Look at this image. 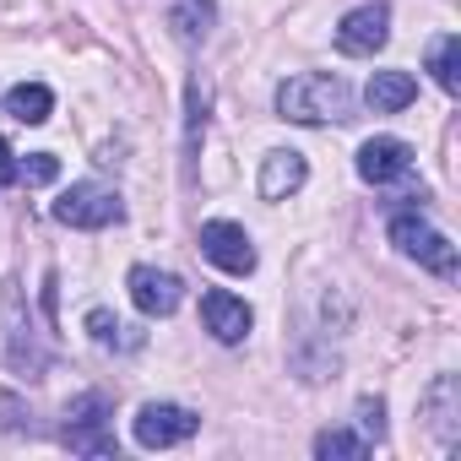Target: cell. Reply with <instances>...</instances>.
Listing matches in <instances>:
<instances>
[{
    "mask_svg": "<svg viewBox=\"0 0 461 461\" xmlns=\"http://www.w3.org/2000/svg\"><path fill=\"white\" fill-rule=\"evenodd\" d=\"M315 456L321 461H364L369 456V439L353 434V429H321L315 434Z\"/></svg>",
    "mask_w": 461,
    "mask_h": 461,
    "instance_id": "obj_18",
    "label": "cell"
},
{
    "mask_svg": "<svg viewBox=\"0 0 461 461\" xmlns=\"http://www.w3.org/2000/svg\"><path fill=\"white\" fill-rule=\"evenodd\" d=\"M0 114H12L23 125H44L55 114V93L44 82H23V87H12L6 98H0Z\"/></svg>",
    "mask_w": 461,
    "mask_h": 461,
    "instance_id": "obj_16",
    "label": "cell"
},
{
    "mask_svg": "<svg viewBox=\"0 0 461 461\" xmlns=\"http://www.w3.org/2000/svg\"><path fill=\"white\" fill-rule=\"evenodd\" d=\"M412 98H418L412 71H375V77H369V87H364V104H369L375 114H402Z\"/></svg>",
    "mask_w": 461,
    "mask_h": 461,
    "instance_id": "obj_13",
    "label": "cell"
},
{
    "mask_svg": "<svg viewBox=\"0 0 461 461\" xmlns=\"http://www.w3.org/2000/svg\"><path fill=\"white\" fill-rule=\"evenodd\" d=\"M120 217H125V201H120L109 185H93V179L71 185V190L55 201V222H66V228H82V234H98V228H114Z\"/></svg>",
    "mask_w": 461,
    "mask_h": 461,
    "instance_id": "obj_4",
    "label": "cell"
},
{
    "mask_svg": "<svg viewBox=\"0 0 461 461\" xmlns=\"http://www.w3.org/2000/svg\"><path fill=\"white\" fill-rule=\"evenodd\" d=\"M304 179H310L304 152L277 147V152H267V158H261V195H267V201H288V195H299V190H304Z\"/></svg>",
    "mask_w": 461,
    "mask_h": 461,
    "instance_id": "obj_11",
    "label": "cell"
},
{
    "mask_svg": "<svg viewBox=\"0 0 461 461\" xmlns=\"http://www.w3.org/2000/svg\"><path fill=\"white\" fill-rule=\"evenodd\" d=\"M429 71H434V82H439L450 98L461 93V39H456V33H445V39L429 44Z\"/></svg>",
    "mask_w": 461,
    "mask_h": 461,
    "instance_id": "obj_17",
    "label": "cell"
},
{
    "mask_svg": "<svg viewBox=\"0 0 461 461\" xmlns=\"http://www.w3.org/2000/svg\"><path fill=\"white\" fill-rule=\"evenodd\" d=\"M0 423H6V429H23V402L6 396V391H0Z\"/></svg>",
    "mask_w": 461,
    "mask_h": 461,
    "instance_id": "obj_24",
    "label": "cell"
},
{
    "mask_svg": "<svg viewBox=\"0 0 461 461\" xmlns=\"http://www.w3.org/2000/svg\"><path fill=\"white\" fill-rule=\"evenodd\" d=\"M114 407L104 391H82L71 407H66V429L60 439L77 450V456H120V439H114Z\"/></svg>",
    "mask_w": 461,
    "mask_h": 461,
    "instance_id": "obj_2",
    "label": "cell"
},
{
    "mask_svg": "<svg viewBox=\"0 0 461 461\" xmlns=\"http://www.w3.org/2000/svg\"><path fill=\"white\" fill-rule=\"evenodd\" d=\"M423 418H429L434 439L450 450V445H456V418H461V380H456V375H439V380L423 391Z\"/></svg>",
    "mask_w": 461,
    "mask_h": 461,
    "instance_id": "obj_12",
    "label": "cell"
},
{
    "mask_svg": "<svg viewBox=\"0 0 461 461\" xmlns=\"http://www.w3.org/2000/svg\"><path fill=\"white\" fill-rule=\"evenodd\" d=\"M412 174V147L402 136H375L358 147V179L364 185H396Z\"/></svg>",
    "mask_w": 461,
    "mask_h": 461,
    "instance_id": "obj_9",
    "label": "cell"
},
{
    "mask_svg": "<svg viewBox=\"0 0 461 461\" xmlns=\"http://www.w3.org/2000/svg\"><path fill=\"white\" fill-rule=\"evenodd\" d=\"M391 39V6L385 0H364L337 23V50L342 55H380Z\"/></svg>",
    "mask_w": 461,
    "mask_h": 461,
    "instance_id": "obj_7",
    "label": "cell"
},
{
    "mask_svg": "<svg viewBox=\"0 0 461 461\" xmlns=\"http://www.w3.org/2000/svg\"><path fill=\"white\" fill-rule=\"evenodd\" d=\"M168 28L179 44H206L217 28V6L212 0H168Z\"/></svg>",
    "mask_w": 461,
    "mask_h": 461,
    "instance_id": "obj_14",
    "label": "cell"
},
{
    "mask_svg": "<svg viewBox=\"0 0 461 461\" xmlns=\"http://www.w3.org/2000/svg\"><path fill=\"white\" fill-rule=\"evenodd\" d=\"M125 288H131V304L141 315H174L179 299H185V283L174 272H158V267H131Z\"/></svg>",
    "mask_w": 461,
    "mask_h": 461,
    "instance_id": "obj_10",
    "label": "cell"
},
{
    "mask_svg": "<svg viewBox=\"0 0 461 461\" xmlns=\"http://www.w3.org/2000/svg\"><path fill=\"white\" fill-rule=\"evenodd\" d=\"M23 179H28V185H55V179H60V158H55V152H28Z\"/></svg>",
    "mask_w": 461,
    "mask_h": 461,
    "instance_id": "obj_21",
    "label": "cell"
},
{
    "mask_svg": "<svg viewBox=\"0 0 461 461\" xmlns=\"http://www.w3.org/2000/svg\"><path fill=\"white\" fill-rule=\"evenodd\" d=\"M277 120L288 125H342L353 120V87L331 71H304L277 87Z\"/></svg>",
    "mask_w": 461,
    "mask_h": 461,
    "instance_id": "obj_1",
    "label": "cell"
},
{
    "mask_svg": "<svg viewBox=\"0 0 461 461\" xmlns=\"http://www.w3.org/2000/svg\"><path fill=\"white\" fill-rule=\"evenodd\" d=\"M201 256H206L217 272H228V277H250V272H256V245H250V234H245L240 222H228V217L201 222Z\"/></svg>",
    "mask_w": 461,
    "mask_h": 461,
    "instance_id": "obj_5",
    "label": "cell"
},
{
    "mask_svg": "<svg viewBox=\"0 0 461 461\" xmlns=\"http://www.w3.org/2000/svg\"><path fill=\"white\" fill-rule=\"evenodd\" d=\"M206 109H212V82L206 77H190V114H185V152L195 158L201 136H206Z\"/></svg>",
    "mask_w": 461,
    "mask_h": 461,
    "instance_id": "obj_19",
    "label": "cell"
},
{
    "mask_svg": "<svg viewBox=\"0 0 461 461\" xmlns=\"http://www.w3.org/2000/svg\"><path fill=\"white\" fill-rule=\"evenodd\" d=\"M131 429H136V445L141 450H168V445H185L201 429V418L190 407H179V402H147Z\"/></svg>",
    "mask_w": 461,
    "mask_h": 461,
    "instance_id": "obj_6",
    "label": "cell"
},
{
    "mask_svg": "<svg viewBox=\"0 0 461 461\" xmlns=\"http://www.w3.org/2000/svg\"><path fill=\"white\" fill-rule=\"evenodd\" d=\"M201 321H206V331H212L222 348H240V342L250 337V326H256L250 304H245L240 294H228V288H212V294L201 299Z\"/></svg>",
    "mask_w": 461,
    "mask_h": 461,
    "instance_id": "obj_8",
    "label": "cell"
},
{
    "mask_svg": "<svg viewBox=\"0 0 461 461\" xmlns=\"http://www.w3.org/2000/svg\"><path fill=\"white\" fill-rule=\"evenodd\" d=\"M6 321H12V348H6V364H12L23 380H39L50 358H44V348L28 337V326H23V310H17V294L6 299Z\"/></svg>",
    "mask_w": 461,
    "mask_h": 461,
    "instance_id": "obj_15",
    "label": "cell"
},
{
    "mask_svg": "<svg viewBox=\"0 0 461 461\" xmlns=\"http://www.w3.org/2000/svg\"><path fill=\"white\" fill-rule=\"evenodd\" d=\"M0 185H23V163H17V152H12L6 136H0Z\"/></svg>",
    "mask_w": 461,
    "mask_h": 461,
    "instance_id": "obj_23",
    "label": "cell"
},
{
    "mask_svg": "<svg viewBox=\"0 0 461 461\" xmlns=\"http://www.w3.org/2000/svg\"><path fill=\"white\" fill-rule=\"evenodd\" d=\"M87 331H93L98 348H136V342H141V337H125V326H120L109 310H87Z\"/></svg>",
    "mask_w": 461,
    "mask_h": 461,
    "instance_id": "obj_20",
    "label": "cell"
},
{
    "mask_svg": "<svg viewBox=\"0 0 461 461\" xmlns=\"http://www.w3.org/2000/svg\"><path fill=\"white\" fill-rule=\"evenodd\" d=\"M391 245H396L407 261H418L423 272H434V277H456V245L439 234L429 217H418V212H396V217H391Z\"/></svg>",
    "mask_w": 461,
    "mask_h": 461,
    "instance_id": "obj_3",
    "label": "cell"
},
{
    "mask_svg": "<svg viewBox=\"0 0 461 461\" xmlns=\"http://www.w3.org/2000/svg\"><path fill=\"white\" fill-rule=\"evenodd\" d=\"M358 429H364V439H380V434H385V407H380V396H364V402H358Z\"/></svg>",
    "mask_w": 461,
    "mask_h": 461,
    "instance_id": "obj_22",
    "label": "cell"
}]
</instances>
